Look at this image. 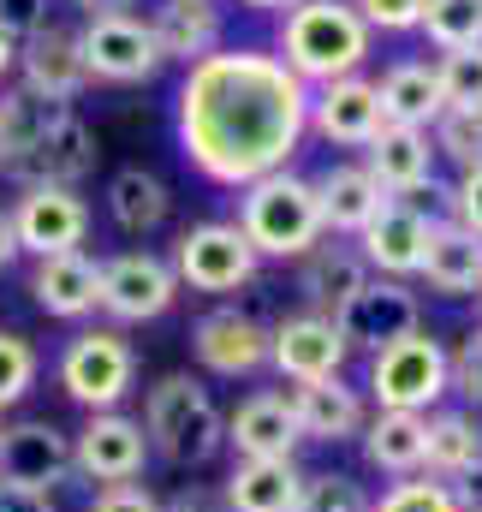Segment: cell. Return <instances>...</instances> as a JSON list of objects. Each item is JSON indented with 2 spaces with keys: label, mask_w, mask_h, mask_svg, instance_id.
I'll use <instances>...</instances> for the list:
<instances>
[{
  "label": "cell",
  "mask_w": 482,
  "mask_h": 512,
  "mask_svg": "<svg viewBox=\"0 0 482 512\" xmlns=\"http://www.w3.org/2000/svg\"><path fill=\"white\" fill-rule=\"evenodd\" d=\"M179 155L221 191L280 173L310 131V84L274 48H221L185 66L173 96Z\"/></svg>",
  "instance_id": "obj_1"
},
{
  "label": "cell",
  "mask_w": 482,
  "mask_h": 512,
  "mask_svg": "<svg viewBox=\"0 0 482 512\" xmlns=\"http://www.w3.org/2000/svg\"><path fill=\"white\" fill-rule=\"evenodd\" d=\"M369 42H375V30L358 18L352 0H292L280 12L274 54L316 90V84H334V78L363 72Z\"/></svg>",
  "instance_id": "obj_2"
},
{
  "label": "cell",
  "mask_w": 482,
  "mask_h": 512,
  "mask_svg": "<svg viewBox=\"0 0 482 512\" xmlns=\"http://www.w3.org/2000/svg\"><path fill=\"white\" fill-rule=\"evenodd\" d=\"M233 227L250 239V251L262 256V262H298V256H310L328 239L316 185L304 173H292V167L262 173L256 185H244Z\"/></svg>",
  "instance_id": "obj_3"
},
{
  "label": "cell",
  "mask_w": 482,
  "mask_h": 512,
  "mask_svg": "<svg viewBox=\"0 0 482 512\" xmlns=\"http://www.w3.org/2000/svg\"><path fill=\"white\" fill-rule=\"evenodd\" d=\"M143 435H149V453H161L179 471H197V465H209L227 447V417H221L215 393L197 376L173 370L143 399Z\"/></svg>",
  "instance_id": "obj_4"
},
{
  "label": "cell",
  "mask_w": 482,
  "mask_h": 512,
  "mask_svg": "<svg viewBox=\"0 0 482 512\" xmlns=\"http://www.w3.org/2000/svg\"><path fill=\"white\" fill-rule=\"evenodd\" d=\"M453 393V364H447V346L417 328L381 352H369V376H363V399L375 411H435L441 399Z\"/></svg>",
  "instance_id": "obj_5"
},
{
  "label": "cell",
  "mask_w": 482,
  "mask_h": 512,
  "mask_svg": "<svg viewBox=\"0 0 482 512\" xmlns=\"http://www.w3.org/2000/svg\"><path fill=\"white\" fill-rule=\"evenodd\" d=\"M54 382L84 411H120L131 399V387H137V346L125 340L120 328H78L60 346Z\"/></svg>",
  "instance_id": "obj_6"
},
{
  "label": "cell",
  "mask_w": 482,
  "mask_h": 512,
  "mask_svg": "<svg viewBox=\"0 0 482 512\" xmlns=\"http://www.w3.org/2000/svg\"><path fill=\"white\" fill-rule=\"evenodd\" d=\"M167 262H173L179 286L209 292V298H227V292L250 286L256 268H262V256L250 251V239H244L233 221H197V227H185L173 239V256Z\"/></svg>",
  "instance_id": "obj_7"
},
{
  "label": "cell",
  "mask_w": 482,
  "mask_h": 512,
  "mask_svg": "<svg viewBox=\"0 0 482 512\" xmlns=\"http://www.w3.org/2000/svg\"><path fill=\"white\" fill-rule=\"evenodd\" d=\"M78 48H84V66H90V84H149L167 60L155 48V30L149 18L137 12H108V18H84L78 24Z\"/></svg>",
  "instance_id": "obj_8"
},
{
  "label": "cell",
  "mask_w": 482,
  "mask_h": 512,
  "mask_svg": "<svg viewBox=\"0 0 482 512\" xmlns=\"http://www.w3.org/2000/svg\"><path fill=\"white\" fill-rule=\"evenodd\" d=\"M179 298V274L173 262L155 251H120L102 256V316L120 322V328H137V322H155L167 316Z\"/></svg>",
  "instance_id": "obj_9"
},
{
  "label": "cell",
  "mask_w": 482,
  "mask_h": 512,
  "mask_svg": "<svg viewBox=\"0 0 482 512\" xmlns=\"http://www.w3.org/2000/svg\"><path fill=\"white\" fill-rule=\"evenodd\" d=\"M334 328H340V340H346L352 352H381V346H393V340H405V334L423 328V298L411 292V280H381V274H369V286L352 292V298L334 310Z\"/></svg>",
  "instance_id": "obj_10"
},
{
  "label": "cell",
  "mask_w": 482,
  "mask_h": 512,
  "mask_svg": "<svg viewBox=\"0 0 482 512\" xmlns=\"http://www.w3.org/2000/svg\"><path fill=\"white\" fill-rule=\"evenodd\" d=\"M6 215H12L18 251L36 256V262L84 251V239H90V203L78 191H66V185H30V191H18V203Z\"/></svg>",
  "instance_id": "obj_11"
},
{
  "label": "cell",
  "mask_w": 482,
  "mask_h": 512,
  "mask_svg": "<svg viewBox=\"0 0 482 512\" xmlns=\"http://www.w3.org/2000/svg\"><path fill=\"white\" fill-rule=\"evenodd\" d=\"M149 465V435H143V417H125V411H90L84 429L72 435V471L114 489V483H137Z\"/></svg>",
  "instance_id": "obj_12"
},
{
  "label": "cell",
  "mask_w": 482,
  "mask_h": 512,
  "mask_svg": "<svg viewBox=\"0 0 482 512\" xmlns=\"http://www.w3.org/2000/svg\"><path fill=\"white\" fill-rule=\"evenodd\" d=\"M435 227H441V221H435L429 209H417L411 197H387L381 215L363 227L352 245H358V256L369 262V274H381V280H417Z\"/></svg>",
  "instance_id": "obj_13"
},
{
  "label": "cell",
  "mask_w": 482,
  "mask_h": 512,
  "mask_svg": "<svg viewBox=\"0 0 482 512\" xmlns=\"http://www.w3.org/2000/svg\"><path fill=\"white\" fill-rule=\"evenodd\" d=\"M346 358L352 346L340 340L334 316H316V310H298L286 316L280 328H268V370L280 382H328V376H346Z\"/></svg>",
  "instance_id": "obj_14"
},
{
  "label": "cell",
  "mask_w": 482,
  "mask_h": 512,
  "mask_svg": "<svg viewBox=\"0 0 482 512\" xmlns=\"http://www.w3.org/2000/svg\"><path fill=\"white\" fill-rule=\"evenodd\" d=\"M18 90H30L42 102H78L90 90V66H84V48H78L72 24L48 18L36 36L18 42Z\"/></svg>",
  "instance_id": "obj_15"
},
{
  "label": "cell",
  "mask_w": 482,
  "mask_h": 512,
  "mask_svg": "<svg viewBox=\"0 0 482 512\" xmlns=\"http://www.w3.org/2000/svg\"><path fill=\"white\" fill-rule=\"evenodd\" d=\"M191 352H197V364H203L209 376L239 382V376L268 370V328H262L256 316L233 310V304H221V310L197 316V328H191Z\"/></svg>",
  "instance_id": "obj_16"
},
{
  "label": "cell",
  "mask_w": 482,
  "mask_h": 512,
  "mask_svg": "<svg viewBox=\"0 0 482 512\" xmlns=\"http://www.w3.org/2000/svg\"><path fill=\"white\" fill-rule=\"evenodd\" d=\"M381 126L387 120H381L375 78L352 72V78H334V84H316L310 90V131L322 143H334V149H369Z\"/></svg>",
  "instance_id": "obj_17"
},
{
  "label": "cell",
  "mask_w": 482,
  "mask_h": 512,
  "mask_svg": "<svg viewBox=\"0 0 482 512\" xmlns=\"http://www.w3.org/2000/svg\"><path fill=\"white\" fill-rule=\"evenodd\" d=\"M96 161H102V143H96V131L78 120V108L72 114H60L54 131L6 173L18 191H30V185H66V191H78L90 173H96Z\"/></svg>",
  "instance_id": "obj_18"
},
{
  "label": "cell",
  "mask_w": 482,
  "mask_h": 512,
  "mask_svg": "<svg viewBox=\"0 0 482 512\" xmlns=\"http://www.w3.org/2000/svg\"><path fill=\"white\" fill-rule=\"evenodd\" d=\"M72 477V435L24 417L0 429V483H24V489H54Z\"/></svg>",
  "instance_id": "obj_19"
},
{
  "label": "cell",
  "mask_w": 482,
  "mask_h": 512,
  "mask_svg": "<svg viewBox=\"0 0 482 512\" xmlns=\"http://www.w3.org/2000/svg\"><path fill=\"white\" fill-rule=\"evenodd\" d=\"M30 298L54 322H90L102 310V256H90V251L42 256L30 268Z\"/></svg>",
  "instance_id": "obj_20"
},
{
  "label": "cell",
  "mask_w": 482,
  "mask_h": 512,
  "mask_svg": "<svg viewBox=\"0 0 482 512\" xmlns=\"http://www.w3.org/2000/svg\"><path fill=\"white\" fill-rule=\"evenodd\" d=\"M286 399H292L298 435H304V441H316V447L358 441L363 423H369V399H363V387H352L346 376H328V382H298Z\"/></svg>",
  "instance_id": "obj_21"
},
{
  "label": "cell",
  "mask_w": 482,
  "mask_h": 512,
  "mask_svg": "<svg viewBox=\"0 0 482 512\" xmlns=\"http://www.w3.org/2000/svg\"><path fill=\"white\" fill-rule=\"evenodd\" d=\"M435 137L423 126H381L375 131V143L363 149V167H369V179L387 191V197H417V191H429L435 185Z\"/></svg>",
  "instance_id": "obj_22"
},
{
  "label": "cell",
  "mask_w": 482,
  "mask_h": 512,
  "mask_svg": "<svg viewBox=\"0 0 482 512\" xmlns=\"http://www.w3.org/2000/svg\"><path fill=\"white\" fill-rule=\"evenodd\" d=\"M149 30H155L161 60H179V66H197V60L221 54V42H227V18L215 0H155Z\"/></svg>",
  "instance_id": "obj_23"
},
{
  "label": "cell",
  "mask_w": 482,
  "mask_h": 512,
  "mask_svg": "<svg viewBox=\"0 0 482 512\" xmlns=\"http://www.w3.org/2000/svg\"><path fill=\"white\" fill-rule=\"evenodd\" d=\"M298 441L304 435H298V417H292L286 393H250L227 417V447L239 459H292Z\"/></svg>",
  "instance_id": "obj_24"
},
{
  "label": "cell",
  "mask_w": 482,
  "mask_h": 512,
  "mask_svg": "<svg viewBox=\"0 0 482 512\" xmlns=\"http://www.w3.org/2000/svg\"><path fill=\"white\" fill-rule=\"evenodd\" d=\"M310 185H316V203H322V227H328V239H358L363 227L381 215V203H387V191L369 179L363 161H334V167H322Z\"/></svg>",
  "instance_id": "obj_25"
},
{
  "label": "cell",
  "mask_w": 482,
  "mask_h": 512,
  "mask_svg": "<svg viewBox=\"0 0 482 512\" xmlns=\"http://www.w3.org/2000/svg\"><path fill=\"white\" fill-rule=\"evenodd\" d=\"M369 286V262L358 256V245H340V239H322L310 256H298V298L304 310L316 316H334L352 292Z\"/></svg>",
  "instance_id": "obj_26"
},
{
  "label": "cell",
  "mask_w": 482,
  "mask_h": 512,
  "mask_svg": "<svg viewBox=\"0 0 482 512\" xmlns=\"http://www.w3.org/2000/svg\"><path fill=\"white\" fill-rule=\"evenodd\" d=\"M304 477L310 471H298V459H233L221 501L227 512H298Z\"/></svg>",
  "instance_id": "obj_27"
},
{
  "label": "cell",
  "mask_w": 482,
  "mask_h": 512,
  "mask_svg": "<svg viewBox=\"0 0 482 512\" xmlns=\"http://www.w3.org/2000/svg\"><path fill=\"white\" fill-rule=\"evenodd\" d=\"M363 459L369 471L381 477H417L423 471V453H429V417L423 411H369L363 423Z\"/></svg>",
  "instance_id": "obj_28"
},
{
  "label": "cell",
  "mask_w": 482,
  "mask_h": 512,
  "mask_svg": "<svg viewBox=\"0 0 482 512\" xmlns=\"http://www.w3.org/2000/svg\"><path fill=\"white\" fill-rule=\"evenodd\" d=\"M417 280L435 292V298H477L482 286V239L465 233L459 221H441L435 239H429V256L417 268Z\"/></svg>",
  "instance_id": "obj_29"
},
{
  "label": "cell",
  "mask_w": 482,
  "mask_h": 512,
  "mask_svg": "<svg viewBox=\"0 0 482 512\" xmlns=\"http://www.w3.org/2000/svg\"><path fill=\"white\" fill-rule=\"evenodd\" d=\"M423 471L441 477V483H459V477L482 471L477 411H459V405H435V411H429V453H423Z\"/></svg>",
  "instance_id": "obj_30"
},
{
  "label": "cell",
  "mask_w": 482,
  "mask_h": 512,
  "mask_svg": "<svg viewBox=\"0 0 482 512\" xmlns=\"http://www.w3.org/2000/svg\"><path fill=\"white\" fill-rule=\"evenodd\" d=\"M108 215H114L120 233L149 239V233L167 227V215H173V191H167V179L149 173V167H120V173L108 179Z\"/></svg>",
  "instance_id": "obj_31"
},
{
  "label": "cell",
  "mask_w": 482,
  "mask_h": 512,
  "mask_svg": "<svg viewBox=\"0 0 482 512\" xmlns=\"http://www.w3.org/2000/svg\"><path fill=\"white\" fill-rule=\"evenodd\" d=\"M381 120L387 126H435L441 120V84H435V66L429 60H393L381 78Z\"/></svg>",
  "instance_id": "obj_32"
},
{
  "label": "cell",
  "mask_w": 482,
  "mask_h": 512,
  "mask_svg": "<svg viewBox=\"0 0 482 512\" xmlns=\"http://www.w3.org/2000/svg\"><path fill=\"white\" fill-rule=\"evenodd\" d=\"M60 114H72V102H42V96H30V90H6V96H0V179L54 131Z\"/></svg>",
  "instance_id": "obj_33"
},
{
  "label": "cell",
  "mask_w": 482,
  "mask_h": 512,
  "mask_svg": "<svg viewBox=\"0 0 482 512\" xmlns=\"http://www.w3.org/2000/svg\"><path fill=\"white\" fill-rule=\"evenodd\" d=\"M417 30H423V42H429L435 54L482 48V0H429Z\"/></svg>",
  "instance_id": "obj_34"
},
{
  "label": "cell",
  "mask_w": 482,
  "mask_h": 512,
  "mask_svg": "<svg viewBox=\"0 0 482 512\" xmlns=\"http://www.w3.org/2000/svg\"><path fill=\"white\" fill-rule=\"evenodd\" d=\"M435 84H441V108L482 114V48L441 54V60H435Z\"/></svg>",
  "instance_id": "obj_35"
},
{
  "label": "cell",
  "mask_w": 482,
  "mask_h": 512,
  "mask_svg": "<svg viewBox=\"0 0 482 512\" xmlns=\"http://www.w3.org/2000/svg\"><path fill=\"white\" fill-rule=\"evenodd\" d=\"M435 137V155H447L459 173L482 167V114H465V108H441V120L429 126Z\"/></svg>",
  "instance_id": "obj_36"
},
{
  "label": "cell",
  "mask_w": 482,
  "mask_h": 512,
  "mask_svg": "<svg viewBox=\"0 0 482 512\" xmlns=\"http://www.w3.org/2000/svg\"><path fill=\"white\" fill-rule=\"evenodd\" d=\"M36 376H42V352L24 340V334H12V328H0V417L36 387Z\"/></svg>",
  "instance_id": "obj_37"
},
{
  "label": "cell",
  "mask_w": 482,
  "mask_h": 512,
  "mask_svg": "<svg viewBox=\"0 0 482 512\" xmlns=\"http://www.w3.org/2000/svg\"><path fill=\"white\" fill-rule=\"evenodd\" d=\"M369 512H459V501H453V489L441 477L417 471V477H399L393 489H381V501Z\"/></svg>",
  "instance_id": "obj_38"
},
{
  "label": "cell",
  "mask_w": 482,
  "mask_h": 512,
  "mask_svg": "<svg viewBox=\"0 0 482 512\" xmlns=\"http://www.w3.org/2000/svg\"><path fill=\"white\" fill-rule=\"evenodd\" d=\"M375 501L363 495L358 477H346V471H310L304 477V501L298 512H369Z\"/></svg>",
  "instance_id": "obj_39"
},
{
  "label": "cell",
  "mask_w": 482,
  "mask_h": 512,
  "mask_svg": "<svg viewBox=\"0 0 482 512\" xmlns=\"http://www.w3.org/2000/svg\"><path fill=\"white\" fill-rule=\"evenodd\" d=\"M352 6H358V18L369 24V30L405 36V30L423 24V6H429V0H352Z\"/></svg>",
  "instance_id": "obj_40"
},
{
  "label": "cell",
  "mask_w": 482,
  "mask_h": 512,
  "mask_svg": "<svg viewBox=\"0 0 482 512\" xmlns=\"http://www.w3.org/2000/svg\"><path fill=\"white\" fill-rule=\"evenodd\" d=\"M441 197H447V221H459L465 233H477V239H482V167L459 173Z\"/></svg>",
  "instance_id": "obj_41"
},
{
  "label": "cell",
  "mask_w": 482,
  "mask_h": 512,
  "mask_svg": "<svg viewBox=\"0 0 482 512\" xmlns=\"http://www.w3.org/2000/svg\"><path fill=\"white\" fill-rule=\"evenodd\" d=\"M447 364H453V393L482 405V322L459 340V352H447Z\"/></svg>",
  "instance_id": "obj_42"
},
{
  "label": "cell",
  "mask_w": 482,
  "mask_h": 512,
  "mask_svg": "<svg viewBox=\"0 0 482 512\" xmlns=\"http://www.w3.org/2000/svg\"><path fill=\"white\" fill-rule=\"evenodd\" d=\"M42 24H48V0H0V30H6L12 42L36 36Z\"/></svg>",
  "instance_id": "obj_43"
},
{
  "label": "cell",
  "mask_w": 482,
  "mask_h": 512,
  "mask_svg": "<svg viewBox=\"0 0 482 512\" xmlns=\"http://www.w3.org/2000/svg\"><path fill=\"white\" fill-rule=\"evenodd\" d=\"M90 512H161V501L143 483H114V489H96Z\"/></svg>",
  "instance_id": "obj_44"
},
{
  "label": "cell",
  "mask_w": 482,
  "mask_h": 512,
  "mask_svg": "<svg viewBox=\"0 0 482 512\" xmlns=\"http://www.w3.org/2000/svg\"><path fill=\"white\" fill-rule=\"evenodd\" d=\"M0 512H54V495L24 489V483H0Z\"/></svg>",
  "instance_id": "obj_45"
},
{
  "label": "cell",
  "mask_w": 482,
  "mask_h": 512,
  "mask_svg": "<svg viewBox=\"0 0 482 512\" xmlns=\"http://www.w3.org/2000/svg\"><path fill=\"white\" fill-rule=\"evenodd\" d=\"M453 489V501H459V512H482V471H471V477H459V483H447Z\"/></svg>",
  "instance_id": "obj_46"
},
{
  "label": "cell",
  "mask_w": 482,
  "mask_h": 512,
  "mask_svg": "<svg viewBox=\"0 0 482 512\" xmlns=\"http://www.w3.org/2000/svg\"><path fill=\"white\" fill-rule=\"evenodd\" d=\"M18 233H12V215H6V209H0V274H6V268H12V262H18Z\"/></svg>",
  "instance_id": "obj_47"
},
{
  "label": "cell",
  "mask_w": 482,
  "mask_h": 512,
  "mask_svg": "<svg viewBox=\"0 0 482 512\" xmlns=\"http://www.w3.org/2000/svg\"><path fill=\"white\" fill-rule=\"evenodd\" d=\"M84 18H108V12H131V0H72Z\"/></svg>",
  "instance_id": "obj_48"
},
{
  "label": "cell",
  "mask_w": 482,
  "mask_h": 512,
  "mask_svg": "<svg viewBox=\"0 0 482 512\" xmlns=\"http://www.w3.org/2000/svg\"><path fill=\"white\" fill-rule=\"evenodd\" d=\"M12 72H18V42L0 30V78H12Z\"/></svg>",
  "instance_id": "obj_49"
},
{
  "label": "cell",
  "mask_w": 482,
  "mask_h": 512,
  "mask_svg": "<svg viewBox=\"0 0 482 512\" xmlns=\"http://www.w3.org/2000/svg\"><path fill=\"white\" fill-rule=\"evenodd\" d=\"M239 6H250V12H286L292 0H239Z\"/></svg>",
  "instance_id": "obj_50"
},
{
  "label": "cell",
  "mask_w": 482,
  "mask_h": 512,
  "mask_svg": "<svg viewBox=\"0 0 482 512\" xmlns=\"http://www.w3.org/2000/svg\"><path fill=\"white\" fill-rule=\"evenodd\" d=\"M161 512H209V507H197V501H173V507H161Z\"/></svg>",
  "instance_id": "obj_51"
},
{
  "label": "cell",
  "mask_w": 482,
  "mask_h": 512,
  "mask_svg": "<svg viewBox=\"0 0 482 512\" xmlns=\"http://www.w3.org/2000/svg\"><path fill=\"white\" fill-rule=\"evenodd\" d=\"M477 316H482V286H477Z\"/></svg>",
  "instance_id": "obj_52"
},
{
  "label": "cell",
  "mask_w": 482,
  "mask_h": 512,
  "mask_svg": "<svg viewBox=\"0 0 482 512\" xmlns=\"http://www.w3.org/2000/svg\"><path fill=\"white\" fill-rule=\"evenodd\" d=\"M0 429H6V417H0Z\"/></svg>",
  "instance_id": "obj_53"
}]
</instances>
